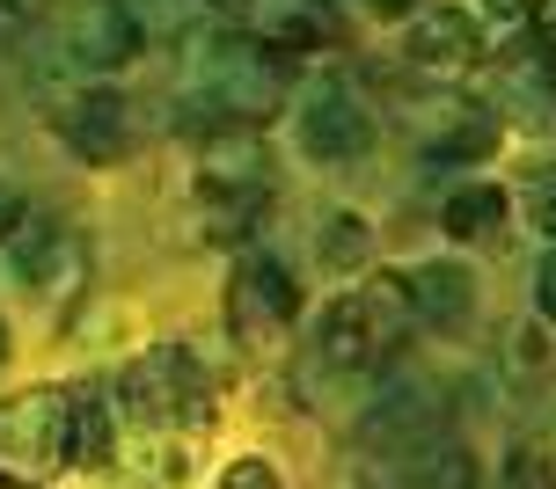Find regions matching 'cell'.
Wrapping results in <instances>:
<instances>
[{
  "label": "cell",
  "instance_id": "21",
  "mask_svg": "<svg viewBox=\"0 0 556 489\" xmlns=\"http://www.w3.org/2000/svg\"><path fill=\"white\" fill-rule=\"evenodd\" d=\"M528 213H534V227H542V234H556V168H542V176H534Z\"/></svg>",
  "mask_w": 556,
  "mask_h": 489
},
{
  "label": "cell",
  "instance_id": "25",
  "mask_svg": "<svg viewBox=\"0 0 556 489\" xmlns=\"http://www.w3.org/2000/svg\"><path fill=\"white\" fill-rule=\"evenodd\" d=\"M366 8H374V15H410L417 0H366Z\"/></svg>",
  "mask_w": 556,
  "mask_h": 489
},
{
  "label": "cell",
  "instance_id": "10",
  "mask_svg": "<svg viewBox=\"0 0 556 489\" xmlns=\"http://www.w3.org/2000/svg\"><path fill=\"white\" fill-rule=\"evenodd\" d=\"M432 117H440V125H425V154H432V162H483V154H498V139H505L498 110L446 103V110H432Z\"/></svg>",
  "mask_w": 556,
  "mask_h": 489
},
{
  "label": "cell",
  "instance_id": "14",
  "mask_svg": "<svg viewBox=\"0 0 556 489\" xmlns=\"http://www.w3.org/2000/svg\"><path fill=\"white\" fill-rule=\"evenodd\" d=\"M505 227V191L498 183H469V191L446 197V234L454 242H491Z\"/></svg>",
  "mask_w": 556,
  "mask_h": 489
},
{
  "label": "cell",
  "instance_id": "20",
  "mask_svg": "<svg viewBox=\"0 0 556 489\" xmlns=\"http://www.w3.org/2000/svg\"><path fill=\"white\" fill-rule=\"evenodd\" d=\"M213 489H286V482H278V467H271V461L242 453V461H227V467H220V482H213Z\"/></svg>",
  "mask_w": 556,
  "mask_h": 489
},
{
  "label": "cell",
  "instance_id": "5",
  "mask_svg": "<svg viewBox=\"0 0 556 489\" xmlns=\"http://www.w3.org/2000/svg\"><path fill=\"white\" fill-rule=\"evenodd\" d=\"M198 197L220 205V213H256L271 197V146L256 125H227L205 139L198 154Z\"/></svg>",
  "mask_w": 556,
  "mask_h": 489
},
{
  "label": "cell",
  "instance_id": "24",
  "mask_svg": "<svg viewBox=\"0 0 556 489\" xmlns=\"http://www.w3.org/2000/svg\"><path fill=\"white\" fill-rule=\"evenodd\" d=\"M15 227H23V191L0 183V234H15Z\"/></svg>",
  "mask_w": 556,
  "mask_h": 489
},
{
  "label": "cell",
  "instance_id": "11",
  "mask_svg": "<svg viewBox=\"0 0 556 489\" xmlns=\"http://www.w3.org/2000/svg\"><path fill=\"white\" fill-rule=\"evenodd\" d=\"M15 271H23V285H37V293H66L74 278H81V242L59 227V219H45V227H29L23 248H15Z\"/></svg>",
  "mask_w": 556,
  "mask_h": 489
},
{
  "label": "cell",
  "instance_id": "4",
  "mask_svg": "<svg viewBox=\"0 0 556 489\" xmlns=\"http://www.w3.org/2000/svg\"><path fill=\"white\" fill-rule=\"evenodd\" d=\"M74 424H81V387H29L0 402V475H59L74 467Z\"/></svg>",
  "mask_w": 556,
  "mask_h": 489
},
{
  "label": "cell",
  "instance_id": "3",
  "mask_svg": "<svg viewBox=\"0 0 556 489\" xmlns=\"http://www.w3.org/2000/svg\"><path fill=\"white\" fill-rule=\"evenodd\" d=\"M117 395L147 432H205L220 416V387L184 344H147V351L117 373Z\"/></svg>",
  "mask_w": 556,
  "mask_h": 489
},
{
  "label": "cell",
  "instance_id": "7",
  "mask_svg": "<svg viewBox=\"0 0 556 489\" xmlns=\"http://www.w3.org/2000/svg\"><path fill=\"white\" fill-rule=\"evenodd\" d=\"M301 146L315 162H359L374 146V117L344 81H315L301 95Z\"/></svg>",
  "mask_w": 556,
  "mask_h": 489
},
{
  "label": "cell",
  "instance_id": "19",
  "mask_svg": "<svg viewBox=\"0 0 556 489\" xmlns=\"http://www.w3.org/2000/svg\"><path fill=\"white\" fill-rule=\"evenodd\" d=\"M323 256H330L337 271H352V263H359V256H366V219L337 213V219H330V242H323Z\"/></svg>",
  "mask_w": 556,
  "mask_h": 489
},
{
  "label": "cell",
  "instance_id": "12",
  "mask_svg": "<svg viewBox=\"0 0 556 489\" xmlns=\"http://www.w3.org/2000/svg\"><path fill=\"white\" fill-rule=\"evenodd\" d=\"M410 299H417V322L425 329H454L476 314V278L462 271V263H425V271H410Z\"/></svg>",
  "mask_w": 556,
  "mask_h": 489
},
{
  "label": "cell",
  "instance_id": "13",
  "mask_svg": "<svg viewBox=\"0 0 556 489\" xmlns=\"http://www.w3.org/2000/svg\"><path fill=\"white\" fill-rule=\"evenodd\" d=\"M66 59L74 66H125L132 59V23L117 15L111 0H88L81 15L66 23Z\"/></svg>",
  "mask_w": 556,
  "mask_h": 489
},
{
  "label": "cell",
  "instance_id": "26",
  "mask_svg": "<svg viewBox=\"0 0 556 489\" xmlns=\"http://www.w3.org/2000/svg\"><path fill=\"white\" fill-rule=\"evenodd\" d=\"M0 358H8V322H0Z\"/></svg>",
  "mask_w": 556,
  "mask_h": 489
},
{
  "label": "cell",
  "instance_id": "22",
  "mask_svg": "<svg viewBox=\"0 0 556 489\" xmlns=\"http://www.w3.org/2000/svg\"><path fill=\"white\" fill-rule=\"evenodd\" d=\"M483 15L498 29H534V15H542V0H483Z\"/></svg>",
  "mask_w": 556,
  "mask_h": 489
},
{
  "label": "cell",
  "instance_id": "18",
  "mask_svg": "<svg viewBox=\"0 0 556 489\" xmlns=\"http://www.w3.org/2000/svg\"><path fill=\"white\" fill-rule=\"evenodd\" d=\"M417 489H476V467H469V453H432V461L417 467Z\"/></svg>",
  "mask_w": 556,
  "mask_h": 489
},
{
  "label": "cell",
  "instance_id": "16",
  "mask_svg": "<svg viewBox=\"0 0 556 489\" xmlns=\"http://www.w3.org/2000/svg\"><path fill=\"white\" fill-rule=\"evenodd\" d=\"M505 74H513V81H528V88H556V29L534 23L528 37L505 52Z\"/></svg>",
  "mask_w": 556,
  "mask_h": 489
},
{
  "label": "cell",
  "instance_id": "17",
  "mask_svg": "<svg viewBox=\"0 0 556 489\" xmlns=\"http://www.w3.org/2000/svg\"><path fill=\"white\" fill-rule=\"evenodd\" d=\"M498 489H556V461L542 446H520L513 461H505V482Z\"/></svg>",
  "mask_w": 556,
  "mask_h": 489
},
{
  "label": "cell",
  "instance_id": "8",
  "mask_svg": "<svg viewBox=\"0 0 556 489\" xmlns=\"http://www.w3.org/2000/svg\"><path fill=\"white\" fill-rule=\"evenodd\" d=\"M59 139H66L81 162H125V154H132V139H139V117H132V103H125L117 88H88V95L66 103Z\"/></svg>",
  "mask_w": 556,
  "mask_h": 489
},
{
  "label": "cell",
  "instance_id": "23",
  "mask_svg": "<svg viewBox=\"0 0 556 489\" xmlns=\"http://www.w3.org/2000/svg\"><path fill=\"white\" fill-rule=\"evenodd\" d=\"M534 299H542V314L556 322V248L542 256V271H534Z\"/></svg>",
  "mask_w": 556,
  "mask_h": 489
},
{
  "label": "cell",
  "instance_id": "1",
  "mask_svg": "<svg viewBox=\"0 0 556 489\" xmlns=\"http://www.w3.org/2000/svg\"><path fill=\"white\" fill-rule=\"evenodd\" d=\"M286 88H293V59L271 37H213L184 66V110L191 125H213V132L271 117Z\"/></svg>",
  "mask_w": 556,
  "mask_h": 489
},
{
  "label": "cell",
  "instance_id": "27",
  "mask_svg": "<svg viewBox=\"0 0 556 489\" xmlns=\"http://www.w3.org/2000/svg\"><path fill=\"white\" fill-rule=\"evenodd\" d=\"M220 8H250V0H220Z\"/></svg>",
  "mask_w": 556,
  "mask_h": 489
},
{
  "label": "cell",
  "instance_id": "6",
  "mask_svg": "<svg viewBox=\"0 0 556 489\" xmlns=\"http://www.w3.org/2000/svg\"><path fill=\"white\" fill-rule=\"evenodd\" d=\"M293 314H301L293 271H286L278 256H242L235 278H227V329H235L242 344H264V336H278Z\"/></svg>",
  "mask_w": 556,
  "mask_h": 489
},
{
  "label": "cell",
  "instance_id": "2",
  "mask_svg": "<svg viewBox=\"0 0 556 489\" xmlns=\"http://www.w3.org/2000/svg\"><path fill=\"white\" fill-rule=\"evenodd\" d=\"M417 329V299H410V278H374L359 293H344L323 307V329H315V365L323 373H374L389 365Z\"/></svg>",
  "mask_w": 556,
  "mask_h": 489
},
{
  "label": "cell",
  "instance_id": "9",
  "mask_svg": "<svg viewBox=\"0 0 556 489\" xmlns=\"http://www.w3.org/2000/svg\"><path fill=\"white\" fill-rule=\"evenodd\" d=\"M403 59L425 66V74H469L483 59V37H476V23L462 8H425L410 23V37H403Z\"/></svg>",
  "mask_w": 556,
  "mask_h": 489
},
{
  "label": "cell",
  "instance_id": "15",
  "mask_svg": "<svg viewBox=\"0 0 556 489\" xmlns=\"http://www.w3.org/2000/svg\"><path fill=\"white\" fill-rule=\"evenodd\" d=\"M117 453V432H111V409L96 402V387H81V424H74V467L81 475H103Z\"/></svg>",
  "mask_w": 556,
  "mask_h": 489
}]
</instances>
